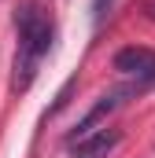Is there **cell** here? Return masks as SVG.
Returning <instances> with one entry per match:
<instances>
[{"label":"cell","instance_id":"cell-1","mask_svg":"<svg viewBox=\"0 0 155 158\" xmlns=\"http://www.w3.org/2000/svg\"><path fill=\"white\" fill-rule=\"evenodd\" d=\"M15 30H19V52H15V77L11 88L15 92H26L33 77H37L44 55L52 52V37H55V22L52 15L41 7L37 0H26L15 15Z\"/></svg>","mask_w":155,"mask_h":158},{"label":"cell","instance_id":"cell-3","mask_svg":"<svg viewBox=\"0 0 155 158\" xmlns=\"http://www.w3.org/2000/svg\"><path fill=\"white\" fill-rule=\"evenodd\" d=\"M118 129H104V132H89L85 140H78L70 158H107L111 151L118 147Z\"/></svg>","mask_w":155,"mask_h":158},{"label":"cell","instance_id":"cell-2","mask_svg":"<svg viewBox=\"0 0 155 158\" xmlns=\"http://www.w3.org/2000/svg\"><path fill=\"white\" fill-rule=\"evenodd\" d=\"M115 70L133 77L137 85H155V52L140 48V44H129L115 55Z\"/></svg>","mask_w":155,"mask_h":158}]
</instances>
